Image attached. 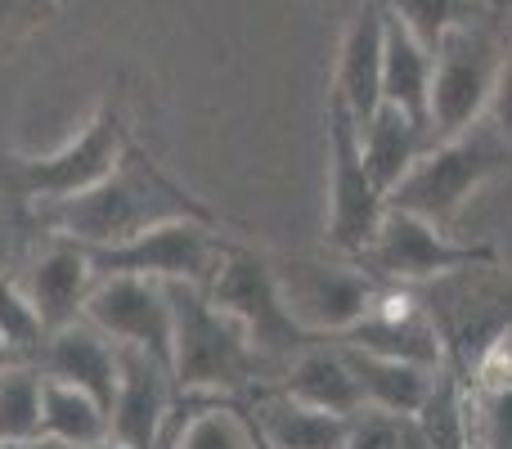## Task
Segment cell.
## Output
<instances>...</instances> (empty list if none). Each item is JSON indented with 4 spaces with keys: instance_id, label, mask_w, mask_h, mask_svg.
Wrapping results in <instances>:
<instances>
[{
    "instance_id": "39",
    "label": "cell",
    "mask_w": 512,
    "mask_h": 449,
    "mask_svg": "<svg viewBox=\"0 0 512 449\" xmlns=\"http://www.w3.org/2000/svg\"><path fill=\"white\" fill-rule=\"evenodd\" d=\"M256 449H270V445H261V436H256Z\"/></svg>"
},
{
    "instance_id": "7",
    "label": "cell",
    "mask_w": 512,
    "mask_h": 449,
    "mask_svg": "<svg viewBox=\"0 0 512 449\" xmlns=\"http://www.w3.org/2000/svg\"><path fill=\"white\" fill-rule=\"evenodd\" d=\"M504 45V18H481V23L454 27L432 50V108H427L432 144L454 140L486 117Z\"/></svg>"
},
{
    "instance_id": "28",
    "label": "cell",
    "mask_w": 512,
    "mask_h": 449,
    "mask_svg": "<svg viewBox=\"0 0 512 449\" xmlns=\"http://www.w3.org/2000/svg\"><path fill=\"white\" fill-rule=\"evenodd\" d=\"M45 414V378L36 364L0 373V445L9 441H36Z\"/></svg>"
},
{
    "instance_id": "12",
    "label": "cell",
    "mask_w": 512,
    "mask_h": 449,
    "mask_svg": "<svg viewBox=\"0 0 512 449\" xmlns=\"http://www.w3.org/2000/svg\"><path fill=\"white\" fill-rule=\"evenodd\" d=\"M81 319L95 324L108 342L144 351V355H153L162 369H171L176 315H171L167 283L140 279V274H99Z\"/></svg>"
},
{
    "instance_id": "24",
    "label": "cell",
    "mask_w": 512,
    "mask_h": 449,
    "mask_svg": "<svg viewBox=\"0 0 512 449\" xmlns=\"http://www.w3.org/2000/svg\"><path fill=\"white\" fill-rule=\"evenodd\" d=\"M162 449H256L243 400H180Z\"/></svg>"
},
{
    "instance_id": "19",
    "label": "cell",
    "mask_w": 512,
    "mask_h": 449,
    "mask_svg": "<svg viewBox=\"0 0 512 449\" xmlns=\"http://www.w3.org/2000/svg\"><path fill=\"white\" fill-rule=\"evenodd\" d=\"M342 355L355 373L364 409L391 414V418H409V423H414L418 409L427 405V396H432V387H436V373H441V369H423V364H409V360H387V355H373V351H355V346H342Z\"/></svg>"
},
{
    "instance_id": "30",
    "label": "cell",
    "mask_w": 512,
    "mask_h": 449,
    "mask_svg": "<svg viewBox=\"0 0 512 449\" xmlns=\"http://www.w3.org/2000/svg\"><path fill=\"white\" fill-rule=\"evenodd\" d=\"M486 122L495 126V131L504 135V140H512V36H508V45H504V63H499L495 90H490Z\"/></svg>"
},
{
    "instance_id": "14",
    "label": "cell",
    "mask_w": 512,
    "mask_h": 449,
    "mask_svg": "<svg viewBox=\"0 0 512 449\" xmlns=\"http://www.w3.org/2000/svg\"><path fill=\"white\" fill-rule=\"evenodd\" d=\"M176 414L171 369L153 355L117 346V396L108 405V441L122 449H158Z\"/></svg>"
},
{
    "instance_id": "38",
    "label": "cell",
    "mask_w": 512,
    "mask_h": 449,
    "mask_svg": "<svg viewBox=\"0 0 512 449\" xmlns=\"http://www.w3.org/2000/svg\"><path fill=\"white\" fill-rule=\"evenodd\" d=\"M86 449H122L117 441H99V445H86Z\"/></svg>"
},
{
    "instance_id": "13",
    "label": "cell",
    "mask_w": 512,
    "mask_h": 449,
    "mask_svg": "<svg viewBox=\"0 0 512 449\" xmlns=\"http://www.w3.org/2000/svg\"><path fill=\"white\" fill-rule=\"evenodd\" d=\"M14 274L45 333H59V328L77 324L86 315V301L99 283L90 247L68 243V238H36L27 247L23 270H14Z\"/></svg>"
},
{
    "instance_id": "6",
    "label": "cell",
    "mask_w": 512,
    "mask_h": 449,
    "mask_svg": "<svg viewBox=\"0 0 512 449\" xmlns=\"http://www.w3.org/2000/svg\"><path fill=\"white\" fill-rule=\"evenodd\" d=\"M207 297H212L225 315H234L243 324L252 351L261 355V364L274 373V382L283 378V369H288L301 351L324 342V337H310L306 328L288 315V306H283V297H279V283H274V270H270V256L256 252L248 243L230 247V256L221 261L212 288H207Z\"/></svg>"
},
{
    "instance_id": "23",
    "label": "cell",
    "mask_w": 512,
    "mask_h": 449,
    "mask_svg": "<svg viewBox=\"0 0 512 449\" xmlns=\"http://www.w3.org/2000/svg\"><path fill=\"white\" fill-rule=\"evenodd\" d=\"M382 104L400 108L409 122H418L427 131V108H432V50L391 14H387V50H382Z\"/></svg>"
},
{
    "instance_id": "5",
    "label": "cell",
    "mask_w": 512,
    "mask_h": 449,
    "mask_svg": "<svg viewBox=\"0 0 512 449\" xmlns=\"http://www.w3.org/2000/svg\"><path fill=\"white\" fill-rule=\"evenodd\" d=\"M512 171V140L495 131V126L481 117L477 126H468L463 135L432 149L418 158V167L400 180V189L387 198V207L396 212H414L423 221L450 229L459 221V212L468 207V198L477 194L486 180Z\"/></svg>"
},
{
    "instance_id": "9",
    "label": "cell",
    "mask_w": 512,
    "mask_h": 449,
    "mask_svg": "<svg viewBox=\"0 0 512 449\" xmlns=\"http://www.w3.org/2000/svg\"><path fill=\"white\" fill-rule=\"evenodd\" d=\"M495 261H499L495 243H459L441 225L387 207V221H382L378 238L355 265L364 274H373L378 283H387V288H423V283H436L445 274L477 270V265H495Z\"/></svg>"
},
{
    "instance_id": "18",
    "label": "cell",
    "mask_w": 512,
    "mask_h": 449,
    "mask_svg": "<svg viewBox=\"0 0 512 449\" xmlns=\"http://www.w3.org/2000/svg\"><path fill=\"white\" fill-rule=\"evenodd\" d=\"M243 405H248V418L261 445L270 449H346L355 432V418L310 409L301 400L283 396V391H256Z\"/></svg>"
},
{
    "instance_id": "40",
    "label": "cell",
    "mask_w": 512,
    "mask_h": 449,
    "mask_svg": "<svg viewBox=\"0 0 512 449\" xmlns=\"http://www.w3.org/2000/svg\"><path fill=\"white\" fill-rule=\"evenodd\" d=\"M158 449H162V445H158Z\"/></svg>"
},
{
    "instance_id": "32",
    "label": "cell",
    "mask_w": 512,
    "mask_h": 449,
    "mask_svg": "<svg viewBox=\"0 0 512 449\" xmlns=\"http://www.w3.org/2000/svg\"><path fill=\"white\" fill-rule=\"evenodd\" d=\"M0 449H68V445L50 441V436H36V441H9V445H0Z\"/></svg>"
},
{
    "instance_id": "25",
    "label": "cell",
    "mask_w": 512,
    "mask_h": 449,
    "mask_svg": "<svg viewBox=\"0 0 512 449\" xmlns=\"http://www.w3.org/2000/svg\"><path fill=\"white\" fill-rule=\"evenodd\" d=\"M41 432L50 441L68 445V449H86L108 441V409L95 396L77 387H63V382L45 378V414H41Z\"/></svg>"
},
{
    "instance_id": "20",
    "label": "cell",
    "mask_w": 512,
    "mask_h": 449,
    "mask_svg": "<svg viewBox=\"0 0 512 449\" xmlns=\"http://www.w3.org/2000/svg\"><path fill=\"white\" fill-rule=\"evenodd\" d=\"M270 391H283V396L301 400V405L328 409V414H342V418L364 414L355 373H351V364H346V355L337 342H319V346H310V351H301Z\"/></svg>"
},
{
    "instance_id": "34",
    "label": "cell",
    "mask_w": 512,
    "mask_h": 449,
    "mask_svg": "<svg viewBox=\"0 0 512 449\" xmlns=\"http://www.w3.org/2000/svg\"><path fill=\"white\" fill-rule=\"evenodd\" d=\"M27 9H32L36 18H45V14H50V9H54V0H27Z\"/></svg>"
},
{
    "instance_id": "8",
    "label": "cell",
    "mask_w": 512,
    "mask_h": 449,
    "mask_svg": "<svg viewBox=\"0 0 512 449\" xmlns=\"http://www.w3.org/2000/svg\"><path fill=\"white\" fill-rule=\"evenodd\" d=\"M279 297L288 315L310 337L337 342L346 337L387 292L373 274H364L355 261H324V256H270Z\"/></svg>"
},
{
    "instance_id": "4",
    "label": "cell",
    "mask_w": 512,
    "mask_h": 449,
    "mask_svg": "<svg viewBox=\"0 0 512 449\" xmlns=\"http://www.w3.org/2000/svg\"><path fill=\"white\" fill-rule=\"evenodd\" d=\"M427 319L436 324L445 342V369H454L463 382L477 373L495 346L512 333V270L504 265H477V270L445 274L436 283L409 288Z\"/></svg>"
},
{
    "instance_id": "3",
    "label": "cell",
    "mask_w": 512,
    "mask_h": 449,
    "mask_svg": "<svg viewBox=\"0 0 512 449\" xmlns=\"http://www.w3.org/2000/svg\"><path fill=\"white\" fill-rule=\"evenodd\" d=\"M126 144H131V122H126L122 95H108L95 108V117L81 126L77 140H68L63 149L41 153V158L0 149V212H5L14 238L23 234L36 212L95 189L117 167Z\"/></svg>"
},
{
    "instance_id": "29",
    "label": "cell",
    "mask_w": 512,
    "mask_h": 449,
    "mask_svg": "<svg viewBox=\"0 0 512 449\" xmlns=\"http://www.w3.org/2000/svg\"><path fill=\"white\" fill-rule=\"evenodd\" d=\"M0 337L14 346L23 364H36V351H41V342H45V328H41V319H36L32 301L18 288L14 270H0Z\"/></svg>"
},
{
    "instance_id": "31",
    "label": "cell",
    "mask_w": 512,
    "mask_h": 449,
    "mask_svg": "<svg viewBox=\"0 0 512 449\" xmlns=\"http://www.w3.org/2000/svg\"><path fill=\"white\" fill-rule=\"evenodd\" d=\"M18 23H36V14L27 9V0H0V36H9Z\"/></svg>"
},
{
    "instance_id": "11",
    "label": "cell",
    "mask_w": 512,
    "mask_h": 449,
    "mask_svg": "<svg viewBox=\"0 0 512 449\" xmlns=\"http://www.w3.org/2000/svg\"><path fill=\"white\" fill-rule=\"evenodd\" d=\"M230 247L234 238H225L221 225L212 221H167L122 247L90 252V261H95V274H140L158 283H194L207 292Z\"/></svg>"
},
{
    "instance_id": "33",
    "label": "cell",
    "mask_w": 512,
    "mask_h": 449,
    "mask_svg": "<svg viewBox=\"0 0 512 449\" xmlns=\"http://www.w3.org/2000/svg\"><path fill=\"white\" fill-rule=\"evenodd\" d=\"M18 364H23V360H18V351H14V346H9V342H5V337H0V373L18 369Z\"/></svg>"
},
{
    "instance_id": "35",
    "label": "cell",
    "mask_w": 512,
    "mask_h": 449,
    "mask_svg": "<svg viewBox=\"0 0 512 449\" xmlns=\"http://www.w3.org/2000/svg\"><path fill=\"white\" fill-rule=\"evenodd\" d=\"M400 449H427V445H423V436H418V427H409V441L400 445Z\"/></svg>"
},
{
    "instance_id": "22",
    "label": "cell",
    "mask_w": 512,
    "mask_h": 449,
    "mask_svg": "<svg viewBox=\"0 0 512 449\" xmlns=\"http://www.w3.org/2000/svg\"><path fill=\"white\" fill-rule=\"evenodd\" d=\"M463 387H468V449H512V346H495Z\"/></svg>"
},
{
    "instance_id": "27",
    "label": "cell",
    "mask_w": 512,
    "mask_h": 449,
    "mask_svg": "<svg viewBox=\"0 0 512 449\" xmlns=\"http://www.w3.org/2000/svg\"><path fill=\"white\" fill-rule=\"evenodd\" d=\"M391 18L409 27L427 50L445 41L454 27H468V23H481V18H504L486 5V0H382Z\"/></svg>"
},
{
    "instance_id": "21",
    "label": "cell",
    "mask_w": 512,
    "mask_h": 449,
    "mask_svg": "<svg viewBox=\"0 0 512 449\" xmlns=\"http://www.w3.org/2000/svg\"><path fill=\"white\" fill-rule=\"evenodd\" d=\"M432 149L427 131L418 122H409L400 108L382 104L369 122L360 126V158L369 167L373 185L382 189V198H391L400 189V180L418 167V158Z\"/></svg>"
},
{
    "instance_id": "1",
    "label": "cell",
    "mask_w": 512,
    "mask_h": 449,
    "mask_svg": "<svg viewBox=\"0 0 512 449\" xmlns=\"http://www.w3.org/2000/svg\"><path fill=\"white\" fill-rule=\"evenodd\" d=\"M167 221L225 225V216H216L203 198H194L180 180H171L158 167V158L131 135L117 167L95 189L36 212L18 234V247H32L36 238H68V243H81L90 252H104V247H122Z\"/></svg>"
},
{
    "instance_id": "37",
    "label": "cell",
    "mask_w": 512,
    "mask_h": 449,
    "mask_svg": "<svg viewBox=\"0 0 512 449\" xmlns=\"http://www.w3.org/2000/svg\"><path fill=\"white\" fill-rule=\"evenodd\" d=\"M328 5H337V9H351V14H355V9H360V0H328Z\"/></svg>"
},
{
    "instance_id": "2",
    "label": "cell",
    "mask_w": 512,
    "mask_h": 449,
    "mask_svg": "<svg viewBox=\"0 0 512 449\" xmlns=\"http://www.w3.org/2000/svg\"><path fill=\"white\" fill-rule=\"evenodd\" d=\"M176 346H171V387L180 400H248L274 387V373L252 351L248 333L194 283H167Z\"/></svg>"
},
{
    "instance_id": "10",
    "label": "cell",
    "mask_w": 512,
    "mask_h": 449,
    "mask_svg": "<svg viewBox=\"0 0 512 449\" xmlns=\"http://www.w3.org/2000/svg\"><path fill=\"white\" fill-rule=\"evenodd\" d=\"M387 221V198L360 158V126L351 108L328 90V247L342 261H360Z\"/></svg>"
},
{
    "instance_id": "36",
    "label": "cell",
    "mask_w": 512,
    "mask_h": 449,
    "mask_svg": "<svg viewBox=\"0 0 512 449\" xmlns=\"http://www.w3.org/2000/svg\"><path fill=\"white\" fill-rule=\"evenodd\" d=\"M486 5H490V9H495V14H504V18L512 14V0H486Z\"/></svg>"
},
{
    "instance_id": "16",
    "label": "cell",
    "mask_w": 512,
    "mask_h": 449,
    "mask_svg": "<svg viewBox=\"0 0 512 449\" xmlns=\"http://www.w3.org/2000/svg\"><path fill=\"white\" fill-rule=\"evenodd\" d=\"M382 50H387V5L360 0L333 72V95L351 108L355 126H364L382 108Z\"/></svg>"
},
{
    "instance_id": "15",
    "label": "cell",
    "mask_w": 512,
    "mask_h": 449,
    "mask_svg": "<svg viewBox=\"0 0 512 449\" xmlns=\"http://www.w3.org/2000/svg\"><path fill=\"white\" fill-rule=\"evenodd\" d=\"M342 346L355 351H373L387 360H409L423 369H445V342L436 333V324L427 319V310L418 306V297L409 288H387L378 297V306L360 319L346 337H337Z\"/></svg>"
},
{
    "instance_id": "26",
    "label": "cell",
    "mask_w": 512,
    "mask_h": 449,
    "mask_svg": "<svg viewBox=\"0 0 512 449\" xmlns=\"http://www.w3.org/2000/svg\"><path fill=\"white\" fill-rule=\"evenodd\" d=\"M427 449H468V387L454 369L436 373V387L414 418Z\"/></svg>"
},
{
    "instance_id": "17",
    "label": "cell",
    "mask_w": 512,
    "mask_h": 449,
    "mask_svg": "<svg viewBox=\"0 0 512 449\" xmlns=\"http://www.w3.org/2000/svg\"><path fill=\"white\" fill-rule=\"evenodd\" d=\"M36 369H41V378L95 396L104 409L117 396V342H108L86 319L59 328V333H45L41 351H36Z\"/></svg>"
}]
</instances>
